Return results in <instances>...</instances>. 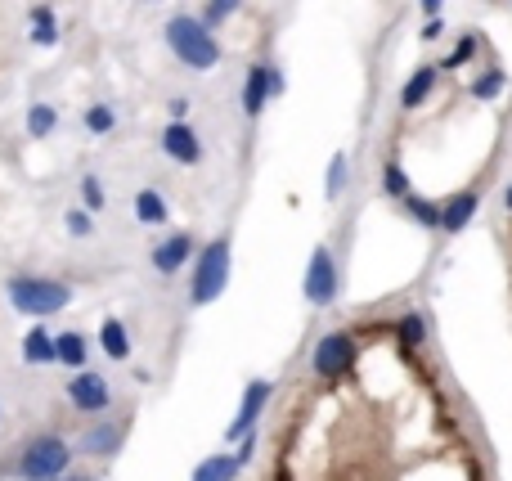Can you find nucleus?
Wrapping results in <instances>:
<instances>
[{
	"label": "nucleus",
	"mask_w": 512,
	"mask_h": 481,
	"mask_svg": "<svg viewBox=\"0 0 512 481\" xmlns=\"http://www.w3.org/2000/svg\"><path fill=\"white\" fill-rule=\"evenodd\" d=\"M5 297L18 315H27V320H50V315L68 311L72 288L63 284V279H50V275H14L5 284Z\"/></svg>",
	"instance_id": "1"
},
{
	"label": "nucleus",
	"mask_w": 512,
	"mask_h": 481,
	"mask_svg": "<svg viewBox=\"0 0 512 481\" xmlns=\"http://www.w3.org/2000/svg\"><path fill=\"white\" fill-rule=\"evenodd\" d=\"M167 45H171V54L194 72H212L216 63H221V41H216L212 27L194 14L167 18Z\"/></svg>",
	"instance_id": "2"
},
{
	"label": "nucleus",
	"mask_w": 512,
	"mask_h": 481,
	"mask_svg": "<svg viewBox=\"0 0 512 481\" xmlns=\"http://www.w3.org/2000/svg\"><path fill=\"white\" fill-rule=\"evenodd\" d=\"M230 288V239H212L198 248L194 257V275H189V302L194 306H212L216 297Z\"/></svg>",
	"instance_id": "3"
},
{
	"label": "nucleus",
	"mask_w": 512,
	"mask_h": 481,
	"mask_svg": "<svg viewBox=\"0 0 512 481\" xmlns=\"http://www.w3.org/2000/svg\"><path fill=\"white\" fill-rule=\"evenodd\" d=\"M72 468V446L59 432H36L18 455V481H54Z\"/></svg>",
	"instance_id": "4"
},
{
	"label": "nucleus",
	"mask_w": 512,
	"mask_h": 481,
	"mask_svg": "<svg viewBox=\"0 0 512 481\" xmlns=\"http://www.w3.org/2000/svg\"><path fill=\"white\" fill-rule=\"evenodd\" d=\"M360 369V338L351 329H333L315 342L310 351V374L319 383H337V378H351Z\"/></svg>",
	"instance_id": "5"
},
{
	"label": "nucleus",
	"mask_w": 512,
	"mask_h": 481,
	"mask_svg": "<svg viewBox=\"0 0 512 481\" xmlns=\"http://www.w3.org/2000/svg\"><path fill=\"white\" fill-rule=\"evenodd\" d=\"M306 302L315 306V311H324V306H333L337 302V288H342V279H337V257H333V248L328 243H319L315 252H310V261H306Z\"/></svg>",
	"instance_id": "6"
},
{
	"label": "nucleus",
	"mask_w": 512,
	"mask_h": 481,
	"mask_svg": "<svg viewBox=\"0 0 512 481\" xmlns=\"http://www.w3.org/2000/svg\"><path fill=\"white\" fill-rule=\"evenodd\" d=\"M63 392H68V405L77 414H108L113 410V387H108V378L95 374V369H72Z\"/></svg>",
	"instance_id": "7"
},
{
	"label": "nucleus",
	"mask_w": 512,
	"mask_h": 481,
	"mask_svg": "<svg viewBox=\"0 0 512 481\" xmlns=\"http://www.w3.org/2000/svg\"><path fill=\"white\" fill-rule=\"evenodd\" d=\"M283 68H274V63H252L248 72H243V113L252 117H261L265 113V104H270L274 95H283Z\"/></svg>",
	"instance_id": "8"
},
{
	"label": "nucleus",
	"mask_w": 512,
	"mask_h": 481,
	"mask_svg": "<svg viewBox=\"0 0 512 481\" xmlns=\"http://www.w3.org/2000/svg\"><path fill=\"white\" fill-rule=\"evenodd\" d=\"M270 396H274V383H270V378H252V383L243 387L239 414H234V423H230V432H225V441H243L248 432H256V423H261V414H265V405H270Z\"/></svg>",
	"instance_id": "9"
},
{
	"label": "nucleus",
	"mask_w": 512,
	"mask_h": 481,
	"mask_svg": "<svg viewBox=\"0 0 512 481\" xmlns=\"http://www.w3.org/2000/svg\"><path fill=\"white\" fill-rule=\"evenodd\" d=\"M194 257H198L194 230H171L167 239L153 243V252H149V261H153V270H158V275H180V270H185Z\"/></svg>",
	"instance_id": "10"
},
{
	"label": "nucleus",
	"mask_w": 512,
	"mask_h": 481,
	"mask_svg": "<svg viewBox=\"0 0 512 481\" xmlns=\"http://www.w3.org/2000/svg\"><path fill=\"white\" fill-rule=\"evenodd\" d=\"M158 144L176 167H198V162H203V140H198V131L189 122H167L158 135Z\"/></svg>",
	"instance_id": "11"
},
{
	"label": "nucleus",
	"mask_w": 512,
	"mask_h": 481,
	"mask_svg": "<svg viewBox=\"0 0 512 481\" xmlns=\"http://www.w3.org/2000/svg\"><path fill=\"white\" fill-rule=\"evenodd\" d=\"M122 441H126V423L104 419V423H95V428H86L77 437V455H86V459H117Z\"/></svg>",
	"instance_id": "12"
},
{
	"label": "nucleus",
	"mask_w": 512,
	"mask_h": 481,
	"mask_svg": "<svg viewBox=\"0 0 512 481\" xmlns=\"http://www.w3.org/2000/svg\"><path fill=\"white\" fill-rule=\"evenodd\" d=\"M477 212H481V189H459L454 198H445L441 203V230L445 234H463Z\"/></svg>",
	"instance_id": "13"
},
{
	"label": "nucleus",
	"mask_w": 512,
	"mask_h": 481,
	"mask_svg": "<svg viewBox=\"0 0 512 481\" xmlns=\"http://www.w3.org/2000/svg\"><path fill=\"white\" fill-rule=\"evenodd\" d=\"M90 360V338L81 329H63L54 333V365L63 369H86Z\"/></svg>",
	"instance_id": "14"
},
{
	"label": "nucleus",
	"mask_w": 512,
	"mask_h": 481,
	"mask_svg": "<svg viewBox=\"0 0 512 481\" xmlns=\"http://www.w3.org/2000/svg\"><path fill=\"white\" fill-rule=\"evenodd\" d=\"M23 365H32V369L54 365V333L45 329V320H36L32 329L23 333Z\"/></svg>",
	"instance_id": "15"
},
{
	"label": "nucleus",
	"mask_w": 512,
	"mask_h": 481,
	"mask_svg": "<svg viewBox=\"0 0 512 481\" xmlns=\"http://www.w3.org/2000/svg\"><path fill=\"white\" fill-rule=\"evenodd\" d=\"M436 81H441V68H432V63H423V68L414 72V77L405 81V90H400V108L405 113H414V108L427 104V95L436 90Z\"/></svg>",
	"instance_id": "16"
},
{
	"label": "nucleus",
	"mask_w": 512,
	"mask_h": 481,
	"mask_svg": "<svg viewBox=\"0 0 512 481\" xmlns=\"http://www.w3.org/2000/svg\"><path fill=\"white\" fill-rule=\"evenodd\" d=\"M239 473H243L239 455H230V450H221V455H207L203 464L194 468V477H189V481H239Z\"/></svg>",
	"instance_id": "17"
},
{
	"label": "nucleus",
	"mask_w": 512,
	"mask_h": 481,
	"mask_svg": "<svg viewBox=\"0 0 512 481\" xmlns=\"http://www.w3.org/2000/svg\"><path fill=\"white\" fill-rule=\"evenodd\" d=\"M99 351H104L108 360H131V333H126V324L113 320V315L99 324Z\"/></svg>",
	"instance_id": "18"
},
{
	"label": "nucleus",
	"mask_w": 512,
	"mask_h": 481,
	"mask_svg": "<svg viewBox=\"0 0 512 481\" xmlns=\"http://www.w3.org/2000/svg\"><path fill=\"white\" fill-rule=\"evenodd\" d=\"M171 207L162 198V189H135V221L140 225H167Z\"/></svg>",
	"instance_id": "19"
},
{
	"label": "nucleus",
	"mask_w": 512,
	"mask_h": 481,
	"mask_svg": "<svg viewBox=\"0 0 512 481\" xmlns=\"http://www.w3.org/2000/svg\"><path fill=\"white\" fill-rule=\"evenodd\" d=\"M391 338H396L405 351L423 347V342H427V315L423 311H405L396 324H391Z\"/></svg>",
	"instance_id": "20"
},
{
	"label": "nucleus",
	"mask_w": 512,
	"mask_h": 481,
	"mask_svg": "<svg viewBox=\"0 0 512 481\" xmlns=\"http://www.w3.org/2000/svg\"><path fill=\"white\" fill-rule=\"evenodd\" d=\"M400 207L409 212V221L414 225H423V230H441V203H436V198H423V194L409 189V194L400 198Z\"/></svg>",
	"instance_id": "21"
},
{
	"label": "nucleus",
	"mask_w": 512,
	"mask_h": 481,
	"mask_svg": "<svg viewBox=\"0 0 512 481\" xmlns=\"http://www.w3.org/2000/svg\"><path fill=\"white\" fill-rule=\"evenodd\" d=\"M27 23H32V45H59V18L50 5H32Z\"/></svg>",
	"instance_id": "22"
},
{
	"label": "nucleus",
	"mask_w": 512,
	"mask_h": 481,
	"mask_svg": "<svg viewBox=\"0 0 512 481\" xmlns=\"http://www.w3.org/2000/svg\"><path fill=\"white\" fill-rule=\"evenodd\" d=\"M504 90H508V72H504V68H486V72H477V77L468 81V95H472V99H481V104L499 99Z\"/></svg>",
	"instance_id": "23"
},
{
	"label": "nucleus",
	"mask_w": 512,
	"mask_h": 481,
	"mask_svg": "<svg viewBox=\"0 0 512 481\" xmlns=\"http://www.w3.org/2000/svg\"><path fill=\"white\" fill-rule=\"evenodd\" d=\"M54 131H59V108L54 104H32L27 108V135H32V140H50Z\"/></svg>",
	"instance_id": "24"
},
{
	"label": "nucleus",
	"mask_w": 512,
	"mask_h": 481,
	"mask_svg": "<svg viewBox=\"0 0 512 481\" xmlns=\"http://www.w3.org/2000/svg\"><path fill=\"white\" fill-rule=\"evenodd\" d=\"M86 131L90 135H113L117 131V108L113 104H90L86 108Z\"/></svg>",
	"instance_id": "25"
},
{
	"label": "nucleus",
	"mask_w": 512,
	"mask_h": 481,
	"mask_svg": "<svg viewBox=\"0 0 512 481\" xmlns=\"http://www.w3.org/2000/svg\"><path fill=\"white\" fill-rule=\"evenodd\" d=\"M409 189H414V185H409L405 167H400V162H396V158H391V162H387V167H382V194H387V198H396V203H400V198H405V194H409Z\"/></svg>",
	"instance_id": "26"
},
{
	"label": "nucleus",
	"mask_w": 512,
	"mask_h": 481,
	"mask_svg": "<svg viewBox=\"0 0 512 481\" xmlns=\"http://www.w3.org/2000/svg\"><path fill=\"white\" fill-rule=\"evenodd\" d=\"M239 9H243V0H207V5H203V23L216 32V27L230 23V18L239 14Z\"/></svg>",
	"instance_id": "27"
},
{
	"label": "nucleus",
	"mask_w": 512,
	"mask_h": 481,
	"mask_svg": "<svg viewBox=\"0 0 512 481\" xmlns=\"http://www.w3.org/2000/svg\"><path fill=\"white\" fill-rule=\"evenodd\" d=\"M481 50V41H477V36H459V41H454V50L450 54H445V63H441V72H454V68H463V63H468L472 59V54H477Z\"/></svg>",
	"instance_id": "28"
},
{
	"label": "nucleus",
	"mask_w": 512,
	"mask_h": 481,
	"mask_svg": "<svg viewBox=\"0 0 512 481\" xmlns=\"http://www.w3.org/2000/svg\"><path fill=\"white\" fill-rule=\"evenodd\" d=\"M63 230H68L72 239H90V234H95V216H90L86 207H68V212H63Z\"/></svg>",
	"instance_id": "29"
},
{
	"label": "nucleus",
	"mask_w": 512,
	"mask_h": 481,
	"mask_svg": "<svg viewBox=\"0 0 512 481\" xmlns=\"http://www.w3.org/2000/svg\"><path fill=\"white\" fill-rule=\"evenodd\" d=\"M346 153H333V162H328V176H324V194L328 198H342V189H346Z\"/></svg>",
	"instance_id": "30"
},
{
	"label": "nucleus",
	"mask_w": 512,
	"mask_h": 481,
	"mask_svg": "<svg viewBox=\"0 0 512 481\" xmlns=\"http://www.w3.org/2000/svg\"><path fill=\"white\" fill-rule=\"evenodd\" d=\"M81 203H86V212H99V207L108 203V194H104V180L90 171V176H81Z\"/></svg>",
	"instance_id": "31"
},
{
	"label": "nucleus",
	"mask_w": 512,
	"mask_h": 481,
	"mask_svg": "<svg viewBox=\"0 0 512 481\" xmlns=\"http://www.w3.org/2000/svg\"><path fill=\"white\" fill-rule=\"evenodd\" d=\"M234 455H239V464H243V468L252 464V459H256V432H248V437L239 441V450H234Z\"/></svg>",
	"instance_id": "32"
},
{
	"label": "nucleus",
	"mask_w": 512,
	"mask_h": 481,
	"mask_svg": "<svg viewBox=\"0 0 512 481\" xmlns=\"http://www.w3.org/2000/svg\"><path fill=\"white\" fill-rule=\"evenodd\" d=\"M418 36H423V41H441V36H445V18H441V14H436V18H427V23H423V32H418Z\"/></svg>",
	"instance_id": "33"
},
{
	"label": "nucleus",
	"mask_w": 512,
	"mask_h": 481,
	"mask_svg": "<svg viewBox=\"0 0 512 481\" xmlns=\"http://www.w3.org/2000/svg\"><path fill=\"white\" fill-rule=\"evenodd\" d=\"M167 113H171V122H189V99L176 95V99L167 104Z\"/></svg>",
	"instance_id": "34"
},
{
	"label": "nucleus",
	"mask_w": 512,
	"mask_h": 481,
	"mask_svg": "<svg viewBox=\"0 0 512 481\" xmlns=\"http://www.w3.org/2000/svg\"><path fill=\"white\" fill-rule=\"evenodd\" d=\"M54 481H104L99 473H90V468H68L63 477H54Z\"/></svg>",
	"instance_id": "35"
},
{
	"label": "nucleus",
	"mask_w": 512,
	"mask_h": 481,
	"mask_svg": "<svg viewBox=\"0 0 512 481\" xmlns=\"http://www.w3.org/2000/svg\"><path fill=\"white\" fill-rule=\"evenodd\" d=\"M418 9H423L427 18H436V14H441V9H445V0H418Z\"/></svg>",
	"instance_id": "36"
},
{
	"label": "nucleus",
	"mask_w": 512,
	"mask_h": 481,
	"mask_svg": "<svg viewBox=\"0 0 512 481\" xmlns=\"http://www.w3.org/2000/svg\"><path fill=\"white\" fill-rule=\"evenodd\" d=\"M504 207H508V216H512V185L504 189Z\"/></svg>",
	"instance_id": "37"
}]
</instances>
